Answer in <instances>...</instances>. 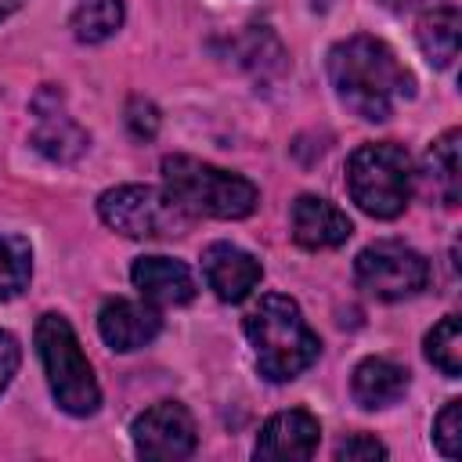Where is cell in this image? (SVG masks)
Segmentation results:
<instances>
[{
    "mask_svg": "<svg viewBox=\"0 0 462 462\" xmlns=\"http://www.w3.org/2000/svg\"><path fill=\"white\" fill-rule=\"evenodd\" d=\"M328 83L336 97L361 119L379 123L397 101L415 94L411 72L375 36H350L328 51Z\"/></svg>",
    "mask_w": 462,
    "mask_h": 462,
    "instance_id": "cell-1",
    "label": "cell"
},
{
    "mask_svg": "<svg viewBox=\"0 0 462 462\" xmlns=\"http://www.w3.org/2000/svg\"><path fill=\"white\" fill-rule=\"evenodd\" d=\"M242 325H245V336L253 343L256 368L271 383L296 379L321 354V339L307 325V318L300 314V303L282 296V292L260 296V303L245 314Z\"/></svg>",
    "mask_w": 462,
    "mask_h": 462,
    "instance_id": "cell-2",
    "label": "cell"
},
{
    "mask_svg": "<svg viewBox=\"0 0 462 462\" xmlns=\"http://www.w3.org/2000/svg\"><path fill=\"white\" fill-rule=\"evenodd\" d=\"M162 191L195 220H242L256 209L260 191L242 173L220 170L213 162L191 159V155H166L162 159Z\"/></svg>",
    "mask_w": 462,
    "mask_h": 462,
    "instance_id": "cell-3",
    "label": "cell"
},
{
    "mask_svg": "<svg viewBox=\"0 0 462 462\" xmlns=\"http://www.w3.org/2000/svg\"><path fill=\"white\" fill-rule=\"evenodd\" d=\"M346 188L361 213L375 220H393L404 213L415 188L411 155L393 141L361 144L346 162Z\"/></svg>",
    "mask_w": 462,
    "mask_h": 462,
    "instance_id": "cell-4",
    "label": "cell"
},
{
    "mask_svg": "<svg viewBox=\"0 0 462 462\" xmlns=\"http://www.w3.org/2000/svg\"><path fill=\"white\" fill-rule=\"evenodd\" d=\"M36 354L43 361L51 393L61 411L69 415H94L101 404V386L94 379V368L72 332V325L61 314H43L36 321Z\"/></svg>",
    "mask_w": 462,
    "mask_h": 462,
    "instance_id": "cell-5",
    "label": "cell"
},
{
    "mask_svg": "<svg viewBox=\"0 0 462 462\" xmlns=\"http://www.w3.org/2000/svg\"><path fill=\"white\" fill-rule=\"evenodd\" d=\"M97 217L126 238H177L191 224V217L166 191L148 184H119L101 191Z\"/></svg>",
    "mask_w": 462,
    "mask_h": 462,
    "instance_id": "cell-6",
    "label": "cell"
},
{
    "mask_svg": "<svg viewBox=\"0 0 462 462\" xmlns=\"http://www.w3.org/2000/svg\"><path fill=\"white\" fill-rule=\"evenodd\" d=\"M354 278L375 300H404V296H415L419 289H426L430 263L411 245L386 238V242H372L357 253Z\"/></svg>",
    "mask_w": 462,
    "mask_h": 462,
    "instance_id": "cell-7",
    "label": "cell"
},
{
    "mask_svg": "<svg viewBox=\"0 0 462 462\" xmlns=\"http://www.w3.org/2000/svg\"><path fill=\"white\" fill-rule=\"evenodd\" d=\"M134 448L141 458L148 462H173V458H188L195 451V419L184 404L177 401H159L152 408H144L134 426H130Z\"/></svg>",
    "mask_w": 462,
    "mask_h": 462,
    "instance_id": "cell-8",
    "label": "cell"
},
{
    "mask_svg": "<svg viewBox=\"0 0 462 462\" xmlns=\"http://www.w3.org/2000/svg\"><path fill=\"white\" fill-rule=\"evenodd\" d=\"M318 440H321L318 419L303 408H289L263 422L253 455L263 462H303L318 451Z\"/></svg>",
    "mask_w": 462,
    "mask_h": 462,
    "instance_id": "cell-9",
    "label": "cell"
},
{
    "mask_svg": "<svg viewBox=\"0 0 462 462\" xmlns=\"http://www.w3.org/2000/svg\"><path fill=\"white\" fill-rule=\"evenodd\" d=\"M202 274H206V285L217 292V300L238 303L260 285L263 267L253 253H245L231 242H213L202 249Z\"/></svg>",
    "mask_w": 462,
    "mask_h": 462,
    "instance_id": "cell-10",
    "label": "cell"
},
{
    "mask_svg": "<svg viewBox=\"0 0 462 462\" xmlns=\"http://www.w3.org/2000/svg\"><path fill=\"white\" fill-rule=\"evenodd\" d=\"M289 224H292V238L296 245L303 249H336L350 238L354 224L350 217L328 202V199H318V195H300L292 202V213H289Z\"/></svg>",
    "mask_w": 462,
    "mask_h": 462,
    "instance_id": "cell-11",
    "label": "cell"
},
{
    "mask_svg": "<svg viewBox=\"0 0 462 462\" xmlns=\"http://www.w3.org/2000/svg\"><path fill=\"white\" fill-rule=\"evenodd\" d=\"M162 328V318L152 303H134V300H108L97 314V332L101 339L119 350V354H130V350H141L148 346Z\"/></svg>",
    "mask_w": 462,
    "mask_h": 462,
    "instance_id": "cell-12",
    "label": "cell"
},
{
    "mask_svg": "<svg viewBox=\"0 0 462 462\" xmlns=\"http://www.w3.org/2000/svg\"><path fill=\"white\" fill-rule=\"evenodd\" d=\"M134 289L152 303V307H180L195 296V278L188 263L170 260V256H141L130 267Z\"/></svg>",
    "mask_w": 462,
    "mask_h": 462,
    "instance_id": "cell-13",
    "label": "cell"
},
{
    "mask_svg": "<svg viewBox=\"0 0 462 462\" xmlns=\"http://www.w3.org/2000/svg\"><path fill=\"white\" fill-rule=\"evenodd\" d=\"M458 152H462V130H448L430 144V152L422 159L426 191L448 209L458 206V199H462V159H458Z\"/></svg>",
    "mask_w": 462,
    "mask_h": 462,
    "instance_id": "cell-14",
    "label": "cell"
},
{
    "mask_svg": "<svg viewBox=\"0 0 462 462\" xmlns=\"http://www.w3.org/2000/svg\"><path fill=\"white\" fill-rule=\"evenodd\" d=\"M404 390H408V372L390 357H365L350 375V393L368 411L397 404Z\"/></svg>",
    "mask_w": 462,
    "mask_h": 462,
    "instance_id": "cell-15",
    "label": "cell"
},
{
    "mask_svg": "<svg viewBox=\"0 0 462 462\" xmlns=\"http://www.w3.org/2000/svg\"><path fill=\"white\" fill-rule=\"evenodd\" d=\"M458 32H462V14L458 7L444 4V7H430L419 25H415V40L422 47V54L437 65V69H448L455 58H458Z\"/></svg>",
    "mask_w": 462,
    "mask_h": 462,
    "instance_id": "cell-16",
    "label": "cell"
},
{
    "mask_svg": "<svg viewBox=\"0 0 462 462\" xmlns=\"http://www.w3.org/2000/svg\"><path fill=\"white\" fill-rule=\"evenodd\" d=\"M32 144H36V152H43L54 162H72V159H79L87 152L90 137L69 116H61V112H40V123L32 130Z\"/></svg>",
    "mask_w": 462,
    "mask_h": 462,
    "instance_id": "cell-17",
    "label": "cell"
},
{
    "mask_svg": "<svg viewBox=\"0 0 462 462\" xmlns=\"http://www.w3.org/2000/svg\"><path fill=\"white\" fill-rule=\"evenodd\" d=\"M123 0H79L72 11V32L79 43H105L123 25Z\"/></svg>",
    "mask_w": 462,
    "mask_h": 462,
    "instance_id": "cell-18",
    "label": "cell"
},
{
    "mask_svg": "<svg viewBox=\"0 0 462 462\" xmlns=\"http://www.w3.org/2000/svg\"><path fill=\"white\" fill-rule=\"evenodd\" d=\"M32 278V249L22 235H0V303L25 292Z\"/></svg>",
    "mask_w": 462,
    "mask_h": 462,
    "instance_id": "cell-19",
    "label": "cell"
},
{
    "mask_svg": "<svg viewBox=\"0 0 462 462\" xmlns=\"http://www.w3.org/2000/svg\"><path fill=\"white\" fill-rule=\"evenodd\" d=\"M426 357L433 368H440L448 379L462 375V328H458V314L440 318L430 332H426Z\"/></svg>",
    "mask_w": 462,
    "mask_h": 462,
    "instance_id": "cell-20",
    "label": "cell"
},
{
    "mask_svg": "<svg viewBox=\"0 0 462 462\" xmlns=\"http://www.w3.org/2000/svg\"><path fill=\"white\" fill-rule=\"evenodd\" d=\"M433 444L440 448L444 458L462 455V401H448L433 422Z\"/></svg>",
    "mask_w": 462,
    "mask_h": 462,
    "instance_id": "cell-21",
    "label": "cell"
},
{
    "mask_svg": "<svg viewBox=\"0 0 462 462\" xmlns=\"http://www.w3.org/2000/svg\"><path fill=\"white\" fill-rule=\"evenodd\" d=\"M336 458L339 462H375V458H386V444L375 440L372 433H350L346 440L336 444Z\"/></svg>",
    "mask_w": 462,
    "mask_h": 462,
    "instance_id": "cell-22",
    "label": "cell"
},
{
    "mask_svg": "<svg viewBox=\"0 0 462 462\" xmlns=\"http://www.w3.org/2000/svg\"><path fill=\"white\" fill-rule=\"evenodd\" d=\"M126 126H130V134L134 137H155V130H159V112H155V105L152 101H144V97H130V105H126Z\"/></svg>",
    "mask_w": 462,
    "mask_h": 462,
    "instance_id": "cell-23",
    "label": "cell"
},
{
    "mask_svg": "<svg viewBox=\"0 0 462 462\" xmlns=\"http://www.w3.org/2000/svg\"><path fill=\"white\" fill-rule=\"evenodd\" d=\"M18 361H22V350H18V339L11 332L0 328V393L7 390V383L14 379L18 372Z\"/></svg>",
    "mask_w": 462,
    "mask_h": 462,
    "instance_id": "cell-24",
    "label": "cell"
},
{
    "mask_svg": "<svg viewBox=\"0 0 462 462\" xmlns=\"http://www.w3.org/2000/svg\"><path fill=\"white\" fill-rule=\"evenodd\" d=\"M386 7H393V11H411V7H419V4H426V0H383Z\"/></svg>",
    "mask_w": 462,
    "mask_h": 462,
    "instance_id": "cell-25",
    "label": "cell"
},
{
    "mask_svg": "<svg viewBox=\"0 0 462 462\" xmlns=\"http://www.w3.org/2000/svg\"><path fill=\"white\" fill-rule=\"evenodd\" d=\"M22 4H25V0H0V22H4V18H11Z\"/></svg>",
    "mask_w": 462,
    "mask_h": 462,
    "instance_id": "cell-26",
    "label": "cell"
}]
</instances>
